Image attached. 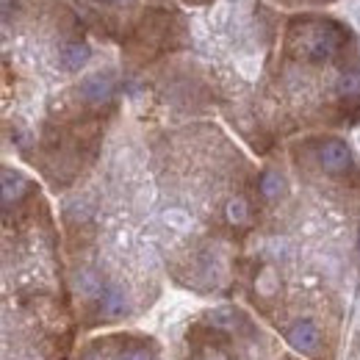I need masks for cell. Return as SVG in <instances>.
Masks as SVG:
<instances>
[{
    "label": "cell",
    "mask_w": 360,
    "mask_h": 360,
    "mask_svg": "<svg viewBox=\"0 0 360 360\" xmlns=\"http://www.w3.org/2000/svg\"><path fill=\"white\" fill-rule=\"evenodd\" d=\"M0 360H72L78 316L39 188L3 167Z\"/></svg>",
    "instance_id": "cell-1"
},
{
    "label": "cell",
    "mask_w": 360,
    "mask_h": 360,
    "mask_svg": "<svg viewBox=\"0 0 360 360\" xmlns=\"http://www.w3.org/2000/svg\"><path fill=\"white\" fill-rule=\"evenodd\" d=\"M178 360H305L241 305H214L188 319Z\"/></svg>",
    "instance_id": "cell-2"
},
{
    "label": "cell",
    "mask_w": 360,
    "mask_h": 360,
    "mask_svg": "<svg viewBox=\"0 0 360 360\" xmlns=\"http://www.w3.org/2000/svg\"><path fill=\"white\" fill-rule=\"evenodd\" d=\"M72 360H167V349L155 335L122 327L86 338Z\"/></svg>",
    "instance_id": "cell-3"
},
{
    "label": "cell",
    "mask_w": 360,
    "mask_h": 360,
    "mask_svg": "<svg viewBox=\"0 0 360 360\" xmlns=\"http://www.w3.org/2000/svg\"><path fill=\"white\" fill-rule=\"evenodd\" d=\"M349 17L355 20V25L360 28V0H349Z\"/></svg>",
    "instance_id": "cell-4"
},
{
    "label": "cell",
    "mask_w": 360,
    "mask_h": 360,
    "mask_svg": "<svg viewBox=\"0 0 360 360\" xmlns=\"http://www.w3.org/2000/svg\"><path fill=\"white\" fill-rule=\"evenodd\" d=\"M100 3H105V6H125V3H131V0H100Z\"/></svg>",
    "instance_id": "cell-5"
}]
</instances>
